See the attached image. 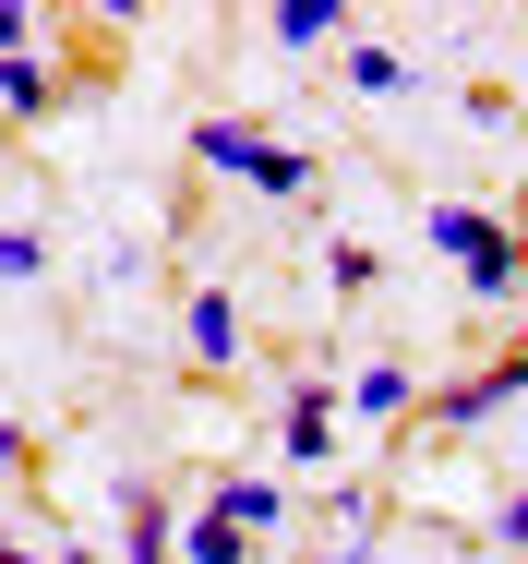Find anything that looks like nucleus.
Listing matches in <instances>:
<instances>
[{"instance_id": "nucleus-1", "label": "nucleus", "mask_w": 528, "mask_h": 564, "mask_svg": "<svg viewBox=\"0 0 528 564\" xmlns=\"http://www.w3.org/2000/svg\"><path fill=\"white\" fill-rule=\"evenodd\" d=\"M432 252H456L468 301H528V252H517V217H481V205H432Z\"/></svg>"}, {"instance_id": "nucleus-2", "label": "nucleus", "mask_w": 528, "mask_h": 564, "mask_svg": "<svg viewBox=\"0 0 528 564\" xmlns=\"http://www.w3.org/2000/svg\"><path fill=\"white\" fill-rule=\"evenodd\" d=\"M193 156L216 181H252V193H313V156L277 144V132H252V120H193Z\"/></svg>"}, {"instance_id": "nucleus-3", "label": "nucleus", "mask_w": 528, "mask_h": 564, "mask_svg": "<svg viewBox=\"0 0 528 564\" xmlns=\"http://www.w3.org/2000/svg\"><path fill=\"white\" fill-rule=\"evenodd\" d=\"M517 397H528V348H517V360H481L468 384H444V397H432V421H444V433H481V421H505Z\"/></svg>"}, {"instance_id": "nucleus-4", "label": "nucleus", "mask_w": 528, "mask_h": 564, "mask_svg": "<svg viewBox=\"0 0 528 564\" xmlns=\"http://www.w3.org/2000/svg\"><path fill=\"white\" fill-rule=\"evenodd\" d=\"M277 456H289V468H324V456H336V397H324V384H289V409H277Z\"/></svg>"}, {"instance_id": "nucleus-5", "label": "nucleus", "mask_w": 528, "mask_h": 564, "mask_svg": "<svg viewBox=\"0 0 528 564\" xmlns=\"http://www.w3.org/2000/svg\"><path fill=\"white\" fill-rule=\"evenodd\" d=\"M181 348H193L205 372H228V360H240V301H228V289H193V313H181Z\"/></svg>"}, {"instance_id": "nucleus-6", "label": "nucleus", "mask_w": 528, "mask_h": 564, "mask_svg": "<svg viewBox=\"0 0 528 564\" xmlns=\"http://www.w3.org/2000/svg\"><path fill=\"white\" fill-rule=\"evenodd\" d=\"M205 517H216V529H240V541H252V529H277V517H289V492H277V480H252V468H228V480L205 492Z\"/></svg>"}, {"instance_id": "nucleus-7", "label": "nucleus", "mask_w": 528, "mask_h": 564, "mask_svg": "<svg viewBox=\"0 0 528 564\" xmlns=\"http://www.w3.org/2000/svg\"><path fill=\"white\" fill-rule=\"evenodd\" d=\"M348 409H360V421H409V409H421V372H409V360H360Z\"/></svg>"}, {"instance_id": "nucleus-8", "label": "nucleus", "mask_w": 528, "mask_h": 564, "mask_svg": "<svg viewBox=\"0 0 528 564\" xmlns=\"http://www.w3.org/2000/svg\"><path fill=\"white\" fill-rule=\"evenodd\" d=\"M336 24H348L336 0H277V12H265V36H277V48H324Z\"/></svg>"}, {"instance_id": "nucleus-9", "label": "nucleus", "mask_w": 528, "mask_h": 564, "mask_svg": "<svg viewBox=\"0 0 528 564\" xmlns=\"http://www.w3.org/2000/svg\"><path fill=\"white\" fill-rule=\"evenodd\" d=\"M49 97H61V85H49V61H36V48H12V61H0V109H12V120H36Z\"/></svg>"}, {"instance_id": "nucleus-10", "label": "nucleus", "mask_w": 528, "mask_h": 564, "mask_svg": "<svg viewBox=\"0 0 528 564\" xmlns=\"http://www.w3.org/2000/svg\"><path fill=\"white\" fill-rule=\"evenodd\" d=\"M348 85H360V97H409L421 61H397V48H348Z\"/></svg>"}, {"instance_id": "nucleus-11", "label": "nucleus", "mask_w": 528, "mask_h": 564, "mask_svg": "<svg viewBox=\"0 0 528 564\" xmlns=\"http://www.w3.org/2000/svg\"><path fill=\"white\" fill-rule=\"evenodd\" d=\"M181 564H252V541L216 529V517H193V529H181Z\"/></svg>"}, {"instance_id": "nucleus-12", "label": "nucleus", "mask_w": 528, "mask_h": 564, "mask_svg": "<svg viewBox=\"0 0 528 564\" xmlns=\"http://www.w3.org/2000/svg\"><path fill=\"white\" fill-rule=\"evenodd\" d=\"M49 276V240L36 228H0V289H36Z\"/></svg>"}, {"instance_id": "nucleus-13", "label": "nucleus", "mask_w": 528, "mask_h": 564, "mask_svg": "<svg viewBox=\"0 0 528 564\" xmlns=\"http://www.w3.org/2000/svg\"><path fill=\"white\" fill-rule=\"evenodd\" d=\"M493 541H505V553H528V492L505 505V517H493Z\"/></svg>"}, {"instance_id": "nucleus-14", "label": "nucleus", "mask_w": 528, "mask_h": 564, "mask_svg": "<svg viewBox=\"0 0 528 564\" xmlns=\"http://www.w3.org/2000/svg\"><path fill=\"white\" fill-rule=\"evenodd\" d=\"M0 564H85V553H12V541H0Z\"/></svg>"}, {"instance_id": "nucleus-15", "label": "nucleus", "mask_w": 528, "mask_h": 564, "mask_svg": "<svg viewBox=\"0 0 528 564\" xmlns=\"http://www.w3.org/2000/svg\"><path fill=\"white\" fill-rule=\"evenodd\" d=\"M313 564H373V553H360V541H336V553H313Z\"/></svg>"}, {"instance_id": "nucleus-16", "label": "nucleus", "mask_w": 528, "mask_h": 564, "mask_svg": "<svg viewBox=\"0 0 528 564\" xmlns=\"http://www.w3.org/2000/svg\"><path fill=\"white\" fill-rule=\"evenodd\" d=\"M517 252H528V217H517Z\"/></svg>"}]
</instances>
